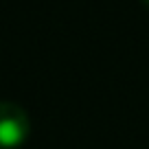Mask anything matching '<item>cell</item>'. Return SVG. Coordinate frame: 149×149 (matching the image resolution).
<instances>
[{
    "label": "cell",
    "instance_id": "obj_2",
    "mask_svg": "<svg viewBox=\"0 0 149 149\" xmlns=\"http://www.w3.org/2000/svg\"><path fill=\"white\" fill-rule=\"evenodd\" d=\"M140 2H143V5H145V7H149V0H140Z\"/></svg>",
    "mask_w": 149,
    "mask_h": 149
},
{
    "label": "cell",
    "instance_id": "obj_1",
    "mask_svg": "<svg viewBox=\"0 0 149 149\" xmlns=\"http://www.w3.org/2000/svg\"><path fill=\"white\" fill-rule=\"evenodd\" d=\"M31 134L29 112L15 101H0V149H20Z\"/></svg>",
    "mask_w": 149,
    "mask_h": 149
}]
</instances>
